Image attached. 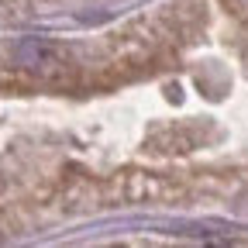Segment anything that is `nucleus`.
I'll return each instance as SVG.
<instances>
[{
    "instance_id": "1",
    "label": "nucleus",
    "mask_w": 248,
    "mask_h": 248,
    "mask_svg": "<svg viewBox=\"0 0 248 248\" xmlns=\"http://www.w3.org/2000/svg\"><path fill=\"white\" fill-rule=\"evenodd\" d=\"M17 59H21V66L42 69V73H52V69L62 66V52L52 42H45V38H24L17 45Z\"/></svg>"
}]
</instances>
